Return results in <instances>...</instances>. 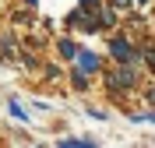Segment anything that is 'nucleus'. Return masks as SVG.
<instances>
[{
    "mask_svg": "<svg viewBox=\"0 0 155 148\" xmlns=\"http://www.w3.org/2000/svg\"><path fill=\"white\" fill-rule=\"evenodd\" d=\"M95 21H99V35H109V32L120 25V14L109 7V4H102V7L95 11Z\"/></svg>",
    "mask_w": 155,
    "mask_h": 148,
    "instance_id": "nucleus-8",
    "label": "nucleus"
},
{
    "mask_svg": "<svg viewBox=\"0 0 155 148\" xmlns=\"http://www.w3.org/2000/svg\"><path fill=\"white\" fill-rule=\"evenodd\" d=\"M102 4H106V0H78V7H81V11H92V14L102 7Z\"/></svg>",
    "mask_w": 155,
    "mask_h": 148,
    "instance_id": "nucleus-17",
    "label": "nucleus"
},
{
    "mask_svg": "<svg viewBox=\"0 0 155 148\" xmlns=\"http://www.w3.org/2000/svg\"><path fill=\"white\" fill-rule=\"evenodd\" d=\"M74 148H102L95 134H74Z\"/></svg>",
    "mask_w": 155,
    "mask_h": 148,
    "instance_id": "nucleus-13",
    "label": "nucleus"
},
{
    "mask_svg": "<svg viewBox=\"0 0 155 148\" xmlns=\"http://www.w3.org/2000/svg\"><path fill=\"white\" fill-rule=\"evenodd\" d=\"M137 64L155 78V42L152 39H148V42H137Z\"/></svg>",
    "mask_w": 155,
    "mask_h": 148,
    "instance_id": "nucleus-9",
    "label": "nucleus"
},
{
    "mask_svg": "<svg viewBox=\"0 0 155 148\" xmlns=\"http://www.w3.org/2000/svg\"><path fill=\"white\" fill-rule=\"evenodd\" d=\"M7 120H11V123H18V127H28V123H32L28 106H25L18 95H7Z\"/></svg>",
    "mask_w": 155,
    "mask_h": 148,
    "instance_id": "nucleus-7",
    "label": "nucleus"
},
{
    "mask_svg": "<svg viewBox=\"0 0 155 148\" xmlns=\"http://www.w3.org/2000/svg\"><path fill=\"white\" fill-rule=\"evenodd\" d=\"M155 0H130V7H137V11H145V7H152Z\"/></svg>",
    "mask_w": 155,
    "mask_h": 148,
    "instance_id": "nucleus-19",
    "label": "nucleus"
},
{
    "mask_svg": "<svg viewBox=\"0 0 155 148\" xmlns=\"http://www.w3.org/2000/svg\"><path fill=\"white\" fill-rule=\"evenodd\" d=\"M124 117H127V123L141 127V123H145V109H124Z\"/></svg>",
    "mask_w": 155,
    "mask_h": 148,
    "instance_id": "nucleus-15",
    "label": "nucleus"
},
{
    "mask_svg": "<svg viewBox=\"0 0 155 148\" xmlns=\"http://www.w3.org/2000/svg\"><path fill=\"white\" fill-rule=\"evenodd\" d=\"M102 57H106L109 64H116V67H141V64H137V42L130 39L127 32H109Z\"/></svg>",
    "mask_w": 155,
    "mask_h": 148,
    "instance_id": "nucleus-2",
    "label": "nucleus"
},
{
    "mask_svg": "<svg viewBox=\"0 0 155 148\" xmlns=\"http://www.w3.org/2000/svg\"><path fill=\"white\" fill-rule=\"evenodd\" d=\"M78 49H81V42H78L74 35H60V39L53 42V53H57L53 60H57V64H67V67H71V64H74V57H78Z\"/></svg>",
    "mask_w": 155,
    "mask_h": 148,
    "instance_id": "nucleus-5",
    "label": "nucleus"
},
{
    "mask_svg": "<svg viewBox=\"0 0 155 148\" xmlns=\"http://www.w3.org/2000/svg\"><path fill=\"white\" fill-rule=\"evenodd\" d=\"M141 102H145V109H152V106H155V85L141 88Z\"/></svg>",
    "mask_w": 155,
    "mask_h": 148,
    "instance_id": "nucleus-16",
    "label": "nucleus"
},
{
    "mask_svg": "<svg viewBox=\"0 0 155 148\" xmlns=\"http://www.w3.org/2000/svg\"><path fill=\"white\" fill-rule=\"evenodd\" d=\"M145 123H155V106H152V109H145Z\"/></svg>",
    "mask_w": 155,
    "mask_h": 148,
    "instance_id": "nucleus-21",
    "label": "nucleus"
},
{
    "mask_svg": "<svg viewBox=\"0 0 155 148\" xmlns=\"http://www.w3.org/2000/svg\"><path fill=\"white\" fill-rule=\"evenodd\" d=\"M18 64H21L25 71H39V67H42V57H39V53L32 57L28 49H21V53H18Z\"/></svg>",
    "mask_w": 155,
    "mask_h": 148,
    "instance_id": "nucleus-11",
    "label": "nucleus"
},
{
    "mask_svg": "<svg viewBox=\"0 0 155 148\" xmlns=\"http://www.w3.org/2000/svg\"><path fill=\"white\" fill-rule=\"evenodd\" d=\"M64 32H85V35H99V21H95V14H92V11L74 7V11H67V14H64Z\"/></svg>",
    "mask_w": 155,
    "mask_h": 148,
    "instance_id": "nucleus-3",
    "label": "nucleus"
},
{
    "mask_svg": "<svg viewBox=\"0 0 155 148\" xmlns=\"http://www.w3.org/2000/svg\"><path fill=\"white\" fill-rule=\"evenodd\" d=\"M39 71H42V78H46V81H60V78H64V67H60L57 60H49L46 67H39Z\"/></svg>",
    "mask_w": 155,
    "mask_h": 148,
    "instance_id": "nucleus-12",
    "label": "nucleus"
},
{
    "mask_svg": "<svg viewBox=\"0 0 155 148\" xmlns=\"http://www.w3.org/2000/svg\"><path fill=\"white\" fill-rule=\"evenodd\" d=\"M21 7H25V11H35V7H39V0H21Z\"/></svg>",
    "mask_w": 155,
    "mask_h": 148,
    "instance_id": "nucleus-20",
    "label": "nucleus"
},
{
    "mask_svg": "<svg viewBox=\"0 0 155 148\" xmlns=\"http://www.w3.org/2000/svg\"><path fill=\"white\" fill-rule=\"evenodd\" d=\"M99 81H102V88L113 95V102H120V99L134 95V92L141 88V67H116V64H109V67H102Z\"/></svg>",
    "mask_w": 155,
    "mask_h": 148,
    "instance_id": "nucleus-1",
    "label": "nucleus"
},
{
    "mask_svg": "<svg viewBox=\"0 0 155 148\" xmlns=\"http://www.w3.org/2000/svg\"><path fill=\"white\" fill-rule=\"evenodd\" d=\"M35 148H53V145H46V141H35Z\"/></svg>",
    "mask_w": 155,
    "mask_h": 148,
    "instance_id": "nucleus-22",
    "label": "nucleus"
},
{
    "mask_svg": "<svg viewBox=\"0 0 155 148\" xmlns=\"http://www.w3.org/2000/svg\"><path fill=\"white\" fill-rule=\"evenodd\" d=\"M18 53H21L18 32H14V28H0V64H11V60H18Z\"/></svg>",
    "mask_w": 155,
    "mask_h": 148,
    "instance_id": "nucleus-6",
    "label": "nucleus"
},
{
    "mask_svg": "<svg viewBox=\"0 0 155 148\" xmlns=\"http://www.w3.org/2000/svg\"><path fill=\"white\" fill-rule=\"evenodd\" d=\"M85 117H92V120H99V123H106L109 120V113L102 106H85Z\"/></svg>",
    "mask_w": 155,
    "mask_h": 148,
    "instance_id": "nucleus-14",
    "label": "nucleus"
},
{
    "mask_svg": "<svg viewBox=\"0 0 155 148\" xmlns=\"http://www.w3.org/2000/svg\"><path fill=\"white\" fill-rule=\"evenodd\" d=\"M67 85H71V92L85 95V92L92 88V78H88V74H81L78 67H71V71H67Z\"/></svg>",
    "mask_w": 155,
    "mask_h": 148,
    "instance_id": "nucleus-10",
    "label": "nucleus"
},
{
    "mask_svg": "<svg viewBox=\"0 0 155 148\" xmlns=\"http://www.w3.org/2000/svg\"><path fill=\"white\" fill-rule=\"evenodd\" d=\"M32 109H35V113H53V102H46V99H32Z\"/></svg>",
    "mask_w": 155,
    "mask_h": 148,
    "instance_id": "nucleus-18",
    "label": "nucleus"
},
{
    "mask_svg": "<svg viewBox=\"0 0 155 148\" xmlns=\"http://www.w3.org/2000/svg\"><path fill=\"white\" fill-rule=\"evenodd\" d=\"M71 67H78L81 74H88V78H99V74H102V67H106V57H102V53H95L92 46H81Z\"/></svg>",
    "mask_w": 155,
    "mask_h": 148,
    "instance_id": "nucleus-4",
    "label": "nucleus"
}]
</instances>
